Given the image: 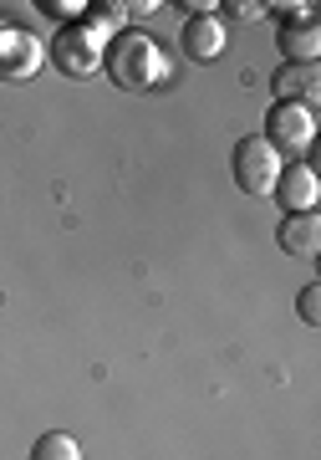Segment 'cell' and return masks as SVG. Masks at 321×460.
Returning <instances> with one entry per match:
<instances>
[{
  "label": "cell",
  "instance_id": "6da1fadb",
  "mask_svg": "<svg viewBox=\"0 0 321 460\" xmlns=\"http://www.w3.org/2000/svg\"><path fill=\"white\" fill-rule=\"evenodd\" d=\"M102 72H108L113 87H123V93H159V87H169V77H174L169 51H163L148 31H117L113 41H108Z\"/></svg>",
  "mask_w": 321,
  "mask_h": 460
},
{
  "label": "cell",
  "instance_id": "30bf717a",
  "mask_svg": "<svg viewBox=\"0 0 321 460\" xmlns=\"http://www.w3.org/2000/svg\"><path fill=\"white\" fill-rule=\"evenodd\" d=\"M275 41L286 51V62H321V21L317 16L281 21V26H275Z\"/></svg>",
  "mask_w": 321,
  "mask_h": 460
},
{
  "label": "cell",
  "instance_id": "5b68a950",
  "mask_svg": "<svg viewBox=\"0 0 321 460\" xmlns=\"http://www.w3.org/2000/svg\"><path fill=\"white\" fill-rule=\"evenodd\" d=\"M47 66V41L26 26L0 21V83H31Z\"/></svg>",
  "mask_w": 321,
  "mask_h": 460
},
{
  "label": "cell",
  "instance_id": "e0dca14e",
  "mask_svg": "<svg viewBox=\"0 0 321 460\" xmlns=\"http://www.w3.org/2000/svg\"><path fill=\"white\" fill-rule=\"evenodd\" d=\"M178 11H189V21L194 16H214V0H178Z\"/></svg>",
  "mask_w": 321,
  "mask_h": 460
},
{
  "label": "cell",
  "instance_id": "9c48e42d",
  "mask_svg": "<svg viewBox=\"0 0 321 460\" xmlns=\"http://www.w3.org/2000/svg\"><path fill=\"white\" fill-rule=\"evenodd\" d=\"M275 246L296 256V261H317L321 256V215H286L275 230Z\"/></svg>",
  "mask_w": 321,
  "mask_h": 460
},
{
  "label": "cell",
  "instance_id": "8fae6325",
  "mask_svg": "<svg viewBox=\"0 0 321 460\" xmlns=\"http://www.w3.org/2000/svg\"><path fill=\"white\" fill-rule=\"evenodd\" d=\"M97 16L108 21L113 31H128V21H148L153 11H163L159 0H102V5H92Z\"/></svg>",
  "mask_w": 321,
  "mask_h": 460
},
{
  "label": "cell",
  "instance_id": "8992f818",
  "mask_svg": "<svg viewBox=\"0 0 321 460\" xmlns=\"http://www.w3.org/2000/svg\"><path fill=\"white\" fill-rule=\"evenodd\" d=\"M271 195H275V205H281L286 215H317V199H321V174H317V164H306V159L286 164Z\"/></svg>",
  "mask_w": 321,
  "mask_h": 460
},
{
  "label": "cell",
  "instance_id": "7a4b0ae2",
  "mask_svg": "<svg viewBox=\"0 0 321 460\" xmlns=\"http://www.w3.org/2000/svg\"><path fill=\"white\" fill-rule=\"evenodd\" d=\"M113 36H117L113 26L87 5L77 21H66L62 31L47 41V62L56 66L62 77H72V83H87L92 72H102V57H108V41H113Z\"/></svg>",
  "mask_w": 321,
  "mask_h": 460
},
{
  "label": "cell",
  "instance_id": "277c9868",
  "mask_svg": "<svg viewBox=\"0 0 321 460\" xmlns=\"http://www.w3.org/2000/svg\"><path fill=\"white\" fill-rule=\"evenodd\" d=\"M281 169H286V159L275 154L260 133H245L240 144H235V154H230V174H235V190L250 199H265L275 190V180H281Z\"/></svg>",
  "mask_w": 321,
  "mask_h": 460
},
{
  "label": "cell",
  "instance_id": "7c38bea8",
  "mask_svg": "<svg viewBox=\"0 0 321 460\" xmlns=\"http://www.w3.org/2000/svg\"><path fill=\"white\" fill-rule=\"evenodd\" d=\"M26 460H82V445H77V435H66V429H47V435L31 445Z\"/></svg>",
  "mask_w": 321,
  "mask_h": 460
},
{
  "label": "cell",
  "instance_id": "4fadbf2b",
  "mask_svg": "<svg viewBox=\"0 0 321 460\" xmlns=\"http://www.w3.org/2000/svg\"><path fill=\"white\" fill-rule=\"evenodd\" d=\"M296 313H301L306 328H321V287H317V281H306V287H301V302H296Z\"/></svg>",
  "mask_w": 321,
  "mask_h": 460
},
{
  "label": "cell",
  "instance_id": "5bb4252c",
  "mask_svg": "<svg viewBox=\"0 0 321 460\" xmlns=\"http://www.w3.org/2000/svg\"><path fill=\"white\" fill-rule=\"evenodd\" d=\"M265 16H281V21H306V16H317V5H311V0H275V5H265Z\"/></svg>",
  "mask_w": 321,
  "mask_h": 460
},
{
  "label": "cell",
  "instance_id": "52a82bcc",
  "mask_svg": "<svg viewBox=\"0 0 321 460\" xmlns=\"http://www.w3.org/2000/svg\"><path fill=\"white\" fill-rule=\"evenodd\" d=\"M271 93L281 102H306V108H317L321 98V62H281L271 77Z\"/></svg>",
  "mask_w": 321,
  "mask_h": 460
},
{
  "label": "cell",
  "instance_id": "2e32d148",
  "mask_svg": "<svg viewBox=\"0 0 321 460\" xmlns=\"http://www.w3.org/2000/svg\"><path fill=\"white\" fill-rule=\"evenodd\" d=\"M214 11H225V16H235V21H260L265 16L260 0H225V5H214Z\"/></svg>",
  "mask_w": 321,
  "mask_h": 460
},
{
  "label": "cell",
  "instance_id": "ba28073f",
  "mask_svg": "<svg viewBox=\"0 0 321 460\" xmlns=\"http://www.w3.org/2000/svg\"><path fill=\"white\" fill-rule=\"evenodd\" d=\"M225 21L220 16H194L184 21V31H178V47H184V57L189 62H220L225 57Z\"/></svg>",
  "mask_w": 321,
  "mask_h": 460
},
{
  "label": "cell",
  "instance_id": "9a60e30c",
  "mask_svg": "<svg viewBox=\"0 0 321 460\" xmlns=\"http://www.w3.org/2000/svg\"><path fill=\"white\" fill-rule=\"evenodd\" d=\"M36 11H47V16H56L66 26V21H77L87 11V0H36Z\"/></svg>",
  "mask_w": 321,
  "mask_h": 460
},
{
  "label": "cell",
  "instance_id": "3957f363",
  "mask_svg": "<svg viewBox=\"0 0 321 460\" xmlns=\"http://www.w3.org/2000/svg\"><path fill=\"white\" fill-rule=\"evenodd\" d=\"M265 144L286 159V164H296V159H306L311 154V144H317V108H306V102H271V113H265V133H260Z\"/></svg>",
  "mask_w": 321,
  "mask_h": 460
}]
</instances>
